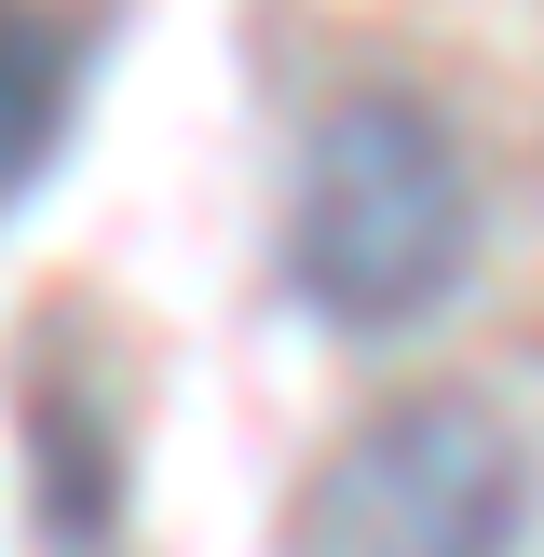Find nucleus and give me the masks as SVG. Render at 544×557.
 <instances>
[{"label": "nucleus", "mask_w": 544, "mask_h": 557, "mask_svg": "<svg viewBox=\"0 0 544 557\" xmlns=\"http://www.w3.org/2000/svg\"><path fill=\"white\" fill-rule=\"evenodd\" d=\"M69 96H82V27H54L41 0H0V205L54 163Z\"/></svg>", "instance_id": "nucleus-3"}, {"label": "nucleus", "mask_w": 544, "mask_h": 557, "mask_svg": "<svg viewBox=\"0 0 544 557\" xmlns=\"http://www.w3.org/2000/svg\"><path fill=\"white\" fill-rule=\"evenodd\" d=\"M531 531V449L490 395H381L313 462L299 557H517Z\"/></svg>", "instance_id": "nucleus-2"}, {"label": "nucleus", "mask_w": 544, "mask_h": 557, "mask_svg": "<svg viewBox=\"0 0 544 557\" xmlns=\"http://www.w3.org/2000/svg\"><path fill=\"white\" fill-rule=\"evenodd\" d=\"M41 531L69 544V557H96L109 544V504H123V462H109V435H96V408L82 395H41Z\"/></svg>", "instance_id": "nucleus-4"}, {"label": "nucleus", "mask_w": 544, "mask_h": 557, "mask_svg": "<svg viewBox=\"0 0 544 557\" xmlns=\"http://www.w3.org/2000/svg\"><path fill=\"white\" fill-rule=\"evenodd\" d=\"M477 272V163H462L449 109L408 82H354L299 136L286 190V286L341 341H408L435 326Z\"/></svg>", "instance_id": "nucleus-1"}]
</instances>
